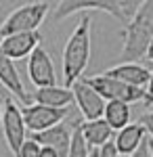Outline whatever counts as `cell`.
Returning a JSON list of instances; mask_svg holds the SVG:
<instances>
[{"label":"cell","instance_id":"2e32d148","mask_svg":"<svg viewBox=\"0 0 153 157\" xmlns=\"http://www.w3.org/2000/svg\"><path fill=\"white\" fill-rule=\"evenodd\" d=\"M80 134H82L86 147L90 149H101L103 145L113 140V130L107 126L103 117L94 121H80Z\"/></svg>","mask_w":153,"mask_h":157},{"label":"cell","instance_id":"603a6c76","mask_svg":"<svg viewBox=\"0 0 153 157\" xmlns=\"http://www.w3.org/2000/svg\"><path fill=\"white\" fill-rule=\"evenodd\" d=\"M130 157H151L149 149H147V138H145V143H143V145L139 147V149H136V151H134V153H132Z\"/></svg>","mask_w":153,"mask_h":157},{"label":"cell","instance_id":"4316f807","mask_svg":"<svg viewBox=\"0 0 153 157\" xmlns=\"http://www.w3.org/2000/svg\"><path fill=\"white\" fill-rule=\"evenodd\" d=\"M88 157H96V151H90V155Z\"/></svg>","mask_w":153,"mask_h":157},{"label":"cell","instance_id":"277c9868","mask_svg":"<svg viewBox=\"0 0 153 157\" xmlns=\"http://www.w3.org/2000/svg\"><path fill=\"white\" fill-rule=\"evenodd\" d=\"M50 2H27L17 6L15 11L2 21L0 25V38L13 36V34H27V32H38V27L46 19L50 11Z\"/></svg>","mask_w":153,"mask_h":157},{"label":"cell","instance_id":"ffe728a7","mask_svg":"<svg viewBox=\"0 0 153 157\" xmlns=\"http://www.w3.org/2000/svg\"><path fill=\"white\" fill-rule=\"evenodd\" d=\"M139 124H141L143 128H145V132L149 134V140H153V111L145 113L141 120H139Z\"/></svg>","mask_w":153,"mask_h":157},{"label":"cell","instance_id":"44dd1931","mask_svg":"<svg viewBox=\"0 0 153 157\" xmlns=\"http://www.w3.org/2000/svg\"><path fill=\"white\" fill-rule=\"evenodd\" d=\"M143 103H145V107H151L153 105V71L149 73V82H147V86H145Z\"/></svg>","mask_w":153,"mask_h":157},{"label":"cell","instance_id":"ba28073f","mask_svg":"<svg viewBox=\"0 0 153 157\" xmlns=\"http://www.w3.org/2000/svg\"><path fill=\"white\" fill-rule=\"evenodd\" d=\"M27 75H29V82L36 88L57 86V73H55L53 59L42 46H38L29 55V59H27Z\"/></svg>","mask_w":153,"mask_h":157},{"label":"cell","instance_id":"9c48e42d","mask_svg":"<svg viewBox=\"0 0 153 157\" xmlns=\"http://www.w3.org/2000/svg\"><path fill=\"white\" fill-rule=\"evenodd\" d=\"M71 94H73V103L78 105L84 121H94V120H101L103 117L105 101L86 84V80L80 78L76 84H71Z\"/></svg>","mask_w":153,"mask_h":157},{"label":"cell","instance_id":"4fadbf2b","mask_svg":"<svg viewBox=\"0 0 153 157\" xmlns=\"http://www.w3.org/2000/svg\"><path fill=\"white\" fill-rule=\"evenodd\" d=\"M145 134H147L145 128L136 121V124H128L126 128H122L120 132H116L111 143H113V147H116L120 157H130L145 143Z\"/></svg>","mask_w":153,"mask_h":157},{"label":"cell","instance_id":"484cf974","mask_svg":"<svg viewBox=\"0 0 153 157\" xmlns=\"http://www.w3.org/2000/svg\"><path fill=\"white\" fill-rule=\"evenodd\" d=\"M147 149H149V153L153 157V140H149V138H147Z\"/></svg>","mask_w":153,"mask_h":157},{"label":"cell","instance_id":"83f0119b","mask_svg":"<svg viewBox=\"0 0 153 157\" xmlns=\"http://www.w3.org/2000/svg\"><path fill=\"white\" fill-rule=\"evenodd\" d=\"M0 121H2V103H0Z\"/></svg>","mask_w":153,"mask_h":157},{"label":"cell","instance_id":"5b68a950","mask_svg":"<svg viewBox=\"0 0 153 157\" xmlns=\"http://www.w3.org/2000/svg\"><path fill=\"white\" fill-rule=\"evenodd\" d=\"M86 84L90 86L103 101H120V103H126V105L143 101V94H145L143 88H132V86L124 84L120 80H113L109 75H103V73L86 78Z\"/></svg>","mask_w":153,"mask_h":157},{"label":"cell","instance_id":"8992f818","mask_svg":"<svg viewBox=\"0 0 153 157\" xmlns=\"http://www.w3.org/2000/svg\"><path fill=\"white\" fill-rule=\"evenodd\" d=\"M0 130L4 134L6 147L13 155L19 153V149L25 140V124H23V115H21V107L15 103L13 97L4 98L2 105V121H0Z\"/></svg>","mask_w":153,"mask_h":157},{"label":"cell","instance_id":"52a82bcc","mask_svg":"<svg viewBox=\"0 0 153 157\" xmlns=\"http://www.w3.org/2000/svg\"><path fill=\"white\" fill-rule=\"evenodd\" d=\"M21 115H23V124L25 130H29L32 134L44 132L48 128L63 124V120L69 115L67 109H53V107H44V105H25L21 109Z\"/></svg>","mask_w":153,"mask_h":157},{"label":"cell","instance_id":"9a60e30c","mask_svg":"<svg viewBox=\"0 0 153 157\" xmlns=\"http://www.w3.org/2000/svg\"><path fill=\"white\" fill-rule=\"evenodd\" d=\"M34 103L36 105H44L53 109H67L73 103L71 88L65 86H48V88H36L34 92Z\"/></svg>","mask_w":153,"mask_h":157},{"label":"cell","instance_id":"d4e9b609","mask_svg":"<svg viewBox=\"0 0 153 157\" xmlns=\"http://www.w3.org/2000/svg\"><path fill=\"white\" fill-rule=\"evenodd\" d=\"M145 59L153 63V38H151V42H149V46H147V50H145Z\"/></svg>","mask_w":153,"mask_h":157},{"label":"cell","instance_id":"7402d4cb","mask_svg":"<svg viewBox=\"0 0 153 157\" xmlns=\"http://www.w3.org/2000/svg\"><path fill=\"white\" fill-rule=\"evenodd\" d=\"M96 157H120V155L116 151V147H113V143H107L101 149H96Z\"/></svg>","mask_w":153,"mask_h":157},{"label":"cell","instance_id":"7a4b0ae2","mask_svg":"<svg viewBox=\"0 0 153 157\" xmlns=\"http://www.w3.org/2000/svg\"><path fill=\"white\" fill-rule=\"evenodd\" d=\"M122 36V63H139V59L145 57V50L153 38V0H145L139 4L134 17L124 27Z\"/></svg>","mask_w":153,"mask_h":157},{"label":"cell","instance_id":"cb8c5ba5","mask_svg":"<svg viewBox=\"0 0 153 157\" xmlns=\"http://www.w3.org/2000/svg\"><path fill=\"white\" fill-rule=\"evenodd\" d=\"M38 157H59V155H57V151H53L48 147H40V155Z\"/></svg>","mask_w":153,"mask_h":157},{"label":"cell","instance_id":"5bb4252c","mask_svg":"<svg viewBox=\"0 0 153 157\" xmlns=\"http://www.w3.org/2000/svg\"><path fill=\"white\" fill-rule=\"evenodd\" d=\"M0 84L4 86L11 94L19 98L21 103H29V94L25 92V86L21 82V75L17 71L15 63H13L0 48Z\"/></svg>","mask_w":153,"mask_h":157},{"label":"cell","instance_id":"7c38bea8","mask_svg":"<svg viewBox=\"0 0 153 157\" xmlns=\"http://www.w3.org/2000/svg\"><path fill=\"white\" fill-rule=\"evenodd\" d=\"M149 69L141 65V63H120V65H113L111 69L103 71V75H109L113 80H120L124 84L132 86V88H143L149 82Z\"/></svg>","mask_w":153,"mask_h":157},{"label":"cell","instance_id":"6da1fadb","mask_svg":"<svg viewBox=\"0 0 153 157\" xmlns=\"http://www.w3.org/2000/svg\"><path fill=\"white\" fill-rule=\"evenodd\" d=\"M90 25L92 19L88 13H82L76 29L71 32L69 40L63 48V84L65 88H71L82 78L84 69L90 61Z\"/></svg>","mask_w":153,"mask_h":157},{"label":"cell","instance_id":"ac0fdd59","mask_svg":"<svg viewBox=\"0 0 153 157\" xmlns=\"http://www.w3.org/2000/svg\"><path fill=\"white\" fill-rule=\"evenodd\" d=\"M90 151L84 143L82 134H80V121H73V128H71V143H69V153L67 157H88Z\"/></svg>","mask_w":153,"mask_h":157},{"label":"cell","instance_id":"30bf717a","mask_svg":"<svg viewBox=\"0 0 153 157\" xmlns=\"http://www.w3.org/2000/svg\"><path fill=\"white\" fill-rule=\"evenodd\" d=\"M42 42V36L38 32H27V34H13V36L0 38V48L2 52L15 63L17 59H25L34 52Z\"/></svg>","mask_w":153,"mask_h":157},{"label":"cell","instance_id":"3957f363","mask_svg":"<svg viewBox=\"0 0 153 157\" xmlns=\"http://www.w3.org/2000/svg\"><path fill=\"white\" fill-rule=\"evenodd\" d=\"M141 2H122V0H63L55 4V21H63L73 13H88V11H103L109 13L120 21H126L134 17Z\"/></svg>","mask_w":153,"mask_h":157},{"label":"cell","instance_id":"e0dca14e","mask_svg":"<svg viewBox=\"0 0 153 157\" xmlns=\"http://www.w3.org/2000/svg\"><path fill=\"white\" fill-rule=\"evenodd\" d=\"M130 117H132L130 105L120 103V101H107L105 103V109H103V121H105L113 132H120L122 128H126V126L130 124Z\"/></svg>","mask_w":153,"mask_h":157},{"label":"cell","instance_id":"8fae6325","mask_svg":"<svg viewBox=\"0 0 153 157\" xmlns=\"http://www.w3.org/2000/svg\"><path fill=\"white\" fill-rule=\"evenodd\" d=\"M32 140H36L40 147H48V149L57 151L59 157H67V153H69V143H71V130L65 124H57V126L48 128L44 132L32 134Z\"/></svg>","mask_w":153,"mask_h":157},{"label":"cell","instance_id":"d6986e66","mask_svg":"<svg viewBox=\"0 0 153 157\" xmlns=\"http://www.w3.org/2000/svg\"><path fill=\"white\" fill-rule=\"evenodd\" d=\"M38 155H40V145L36 140H32V138H25L21 149H19V153L15 157H38Z\"/></svg>","mask_w":153,"mask_h":157}]
</instances>
